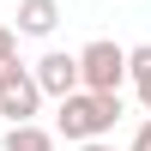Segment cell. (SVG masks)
<instances>
[{"label":"cell","instance_id":"obj_1","mask_svg":"<svg viewBox=\"0 0 151 151\" xmlns=\"http://www.w3.org/2000/svg\"><path fill=\"white\" fill-rule=\"evenodd\" d=\"M115 121H121V91H67L60 97V109H55V133L60 139H103V133H115Z\"/></svg>","mask_w":151,"mask_h":151},{"label":"cell","instance_id":"obj_2","mask_svg":"<svg viewBox=\"0 0 151 151\" xmlns=\"http://www.w3.org/2000/svg\"><path fill=\"white\" fill-rule=\"evenodd\" d=\"M79 73H85V91H121V79H127V48L109 42V36H97V42L79 48Z\"/></svg>","mask_w":151,"mask_h":151},{"label":"cell","instance_id":"obj_3","mask_svg":"<svg viewBox=\"0 0 151 151\" xmlns=\"http://www.w3.org/2000/svg\"><path fill=\"white\" fill-rule=\"evenodd\" d=\"M30 73H36V85H42V97H55V103H60L67 91H79V85H85V73H79V55H67V48H48V55L36 60Z\"/></svg>","mask_w":151,"mask_h":151},{"label":"cell","instance_id":"obj_4","mask_svg":"<svg viewBox=\"0 0 151 151\" xmlns=\"http://www.w3.org/2000/svg\"><path fill=\"white\" fill-rule=\"evenodd\" d=\"M36 109H42V85H36V73H24L18 85L0 91V115H6V121H36Z\"/></svg>","mask_w":151,"mask_h":151},{"label":"cell","instance_id":"obj_5","mask_svg":"<svg viewBox=\"0 0 151 151\" xmlns=\"http://www.w3.org/2000/svg\"><path fill=\"white\" fill-rule=\"evenodd\" d=\"M60 0H18V36H55Z\"/></svg>","mask_w":151,"mask_h":151},{"label":"cell","instance_id":"obj_6","mask_svg":"<svg viewBox=\"0 0 151 151\" xmlns=\"http://www.w3.org/2000/svg\"><path fill=\"white\" fill-rule=\"evenodd\" d=\"M0 151H55V133H48V127H36V121H6Z\"/></svg>","mask_w":151,"mask_h":151},{"label":"cell","instance_id":"obj_7","mask_svg":"<svg viewBox=\"0 0 151 151\" xmlns=\"http://www.w3.org/2000/svg\"><path fill=\"white\" fill-rule=\"evenodd\" d=\"M127 79H133V85H151V42L127 48Z\"/></svg>","mask_w":151,"mask_h":151},{"label":"cell","instance_id":"obj_8","mask_svg":"<svg viewBox=\"0 0 151 151\" xmlns=\"http://www.w3.org/2000/svg\"><path fill=\"white\" fill-rule=\"evenodd\" d=\"M24 73H30V67L18 60V48H12V55H0V91H6V85H18Z\"/></svg>","mask_w":151,"mask_h":151},{"label":"cell","instance_id":"obj_9","mask_svg":"<svg viewBox=\"0 0 151 151\" xmlns=\"http://www.w3.org/2000/svg\"><path fill=\"white\" fill-rule=\"evenodd\" d=\"M127 151H151V115L139 121V133H133V145H127Z\"/></svg>","mask_w":151,"mask_h":151},{"label":"cell","instance_id":"obj_10","mask_svg":"<svg viewBox=\"0 0 151 151\" xmlns=\"http://www.w3.org/2000/svg\"><path fill=\"white\" fill-rule=\"evenodd\" d=\"M12 48H18V30H12V24H0V55H12Z\"/></svg>","mask_w":151,"mask_h":151},{"label":"cell","instance_id":"obj_11","mask_svg":"<svg viewBox=\"0 0 151 151\" xmlns=\"http://www.w3.org/2000/svg\"><path fill=\"white\" fill-rule=\"evenodd\" d=\"M79 151H115L109 139H79Z\"/></svg>","mask_w":151,"mask_h":151},{"label":"cell","instance_id":"obj_12","mask_svg":"<svg viewBox=\"0 0 151 151\" xmlns=\"http://www.w3.org/2000/svg\"><path fill=\"white\" fill-rule=\"evenodd\" d=\"M139 103H145V115H151V85H139Z\"/></svg>","mask_w":151,"mask_h":151}]
</instances>
